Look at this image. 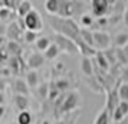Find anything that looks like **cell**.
I'll return each instance as SVG.
<instances>
[{
	"label": "cell",
	"instance_id": "obj_1",
	"mask_svg": "<svg viewBox=\"0 0 128 124\" xmlns=\"http://www.w3.org/2000/svg\"><path fill=\"white\" fill-rule=\"evenodd\" d=\"M48 22L50 25L55 33L69 38L72 41H76L81 33V26L76 23L74 19H64L59 16H48Z\"/></svg>",
	"mask_w": 128,
	"mask_h": 124
},
{
	"label": "cell",
	"instance_id": "obj_2",
	"mask_svg": "<svg viewBox=\"0 0 128 124\" xmlns=\"http://www.w3.org/2000/svg\"><path fill=\"white\" fill-rule=\"evenodd\" d=\"M81 94L78 91H69L68 94H65V98H64V102L62 105L59 107V111L60 114H68V112H72L75 111L76 108L81 107Z\"/></svg>",
	"mask_w": 128,
	"mask_h": 124
},
{
	"label": "cell",
	"instance_id": "obj_3",
	"mask_svg": "<svg viewBox=\"0 0 128 124\" xmlns=\"http://www.w3.org/2000/svg\"><path fill=\"white\" fill-rule=\"evenodd\" d=\"M94 33V48L102 52V51H108L112 45V38L108 32L105 30H92Z\"/></svg>",
	"mask_w": 128,
	"mask_h": 124
},
{
	"label": "cell",
	"instance_id": "obj_4",
	"mask_svg": "<svg viewBox=\"0 0 128 124\" xmlns=\"http://www.w3.org/2000/svg\"><path fill=\"white\" fill-rule=\"evenodd\" d=\"M114 5V2H108V0H92L91 2V12L95 19L99 18H106L111 13V9Z\"/></svg>",
	"mask_w": 128,
	"mask_h": 124
},
{
	"label": "cell",
	"instance_id": "obj_5",
	"mask_svg": "<svg viewBox=\"0 0 128 124\" xmlns=\"http://www.w3.org/2000/svg\"><path fill=\"white\" fill-rule=\"evenodd\" d=\"M53 43L59 48L60 52L70 53V55L79 53L78 52V46H76L75 41H72V39H69V38H65V36H62V35L55 33V35H53Z\"/></svg>",
	"mask_w": 128,
	"mask_h": 124
},
{
	"label": "cell",
	"instance_id": "obj_6",
	"mask_svg": "<svg viewBox=\"0 0 128 124\" xmlns=\"http://www.w3.org/2000/svg\"><path fill=\"white\" fill-rule=\"evenodd\" d=\"M24 26H26V30H32V32H36V33L43 30V19L36 9H33L24 18Z\"/></svg>",
	"mask_w": 128,
	"mask_h": 124
},
{
	"label": "cell",
	"instance_id": "obj_7",
	"mask_svg": "<svg viewBox=\"0 0 128 124\" xmlns=\"http://www.w3.org/2000/svg\"><path fill=\"white\" fill-rule=\"evenodd\" d=\"M45 62H46V59L43 56V53L32 52L28 56V59H26V66L29 69H32V71H38L39 68H42V66L45 65Z\"/></svg>",
	"mask_w": 128,
	"mask_h": 124
},
{
	"label": "cell",
	"instance_id": "obj_8",
	"mask_svg": "<svg viewBox=\"0 0 128 124\" xmlns=\"http://www.w3.org/2000/svg\"><path fill=\"white\" fill-rule=\"evenodd\" d=\"M75 2H68V0H59V12L58 16L64 19H72L75 13Z\"/></svg>",
	"mask_w": 128,
	"mask_h": 124
},
{
	"label": "cell",
	"instance_id": "obj_9",
	"mask_svg": "<svg viewBox=\"0 0 128 124\" xmlns=\"http://www.w3.org/2000/svg\"><path fill=\"white\" fill-rule=\"evenodd\" d=\"M23 33H24V32L20 29V26L18 25V22H16V20L7 25V32H6L7 41L19 42V41H20V38H23Z\"/></svg>",
	"mask_w": 128,
	"mask_h": 124
},
{
	"label": "cell",
	"instance_id": "obj_10",
	"mask_svg": "<svg viewBox=\"0 0 128 124\" xmlns=\"http://www.w3.org/2000/svg\"><path fill=\"white\" fill-rule=\"evenodd\" d=\"M12 85H13V92H14V95H26V97H29L30 88L23 78H19V77L14 78Z\"/></svg>",
	"mask_w": 128,
	"mask_h": 124
},
{
	"label": "cell",
	"instance_id": "obj_11",
	"mask_svg": "<svg viewBox=\"0 0 128 124\" xmlns=\"http://www.w3.org/2000/svg\"><path fill=\"white\" fill-rule=\"evenodd\" d=\"M75 43H76V46H78V52L81 53L82 56H86V58H91L92 59L95 55H96V49L95 48H92V46H89L88 43H85V42L82 41L81 38H78L75 41Z\"/></svg>",
	"mask_w": 128,
	"mask_h": 124
},
{
	"label": "cell",
	"instance_id": "obj_12",
	"mask_svg": "<svg viewBox=\"0 0 128 124\" xmlns=\"http://www.w3.org/2000/svg\"><path fill=\"white\" fill-rule=\"evenodd\" d=\"M127 115H128V102L121 101L118 104V107L115 108V111L112 112V120L118 124V123H122V120L127 117Z\"/></svg>",
	"mask_w": 128,
	"mask_h": 124
},
{
	"label": "cell",
	"instance_id": "obj_13",
	"mask_svg": "<svg viewBox=\"0 0 128 124\" xmlns=\"http://www.w3.org/2000/svg\"><path fill=\"white\" fill-rule=\"evenodd\" d=\"M94 61V65L95 66H98L101 71H104V72H108L110 71V68H111V64L108 62V59H106V56H105V53L104 52H96V55L92 58Z\"/></svg>",
	"mask_w": 128,
	"mask_h": 124
},
{
	"label": "cell",
	"instance_id": "obj_14",
	"mask_svg": "<svg viewBox=\"0 0 128 124\" xmlns=\"http://www.w3.org/2000/svg\"><path fill=\"white\" fill-rule=\"evenodd\" d=\"M81 71L82 74L86 78H94V61L91 58H86V56H82L81 58Z\"/></svg>",
	"mask_w": 128,
	"mask_h": 124
},
{
	"label": "cell",
	"instance_id": "obj_15",
	"mask_svg": "<svg viewBox=\"0 0 128 124\" xmlns=\"http://www.w3.org/2000/svg\"><path fill=\"white\" fill-rule=\"evenodd\" d=\"M13 104L19 110V112L28 111L29 110V105H30L29 97H26V95H14L13 97Z\"/></svg>",
	"mask_w": 128,
	"mask_h": 124
},
{
	"label": "cell",
	"instance_id": "obj_16",
	"mask_svg": "<svg viewBox=\"0 0 128 124\" xmlns=\"http://www.w3.org/2000/svg\"><path fill=\"white\" fill-rule=\"evenodd\" d=\"M24 81H26V84L29 85L30 89H36L39 85H40V82H39V74H38V71H32V69H29V71L26 72Z\"/></svg>",
	"mask_w": 128,
	"mask_h": 124
},
{
	"label": "cell",
	"instance_id": "obj_17",
	"mask_svg": "<svg viewBox=\"0 0 128 124\" xmlns=\"http://www.w3.org/2000/svg\"><path fill=\"white\" fill-rule=\"evenodd\" d=\"M32 10H33L32 2H29V0H22V2L19 3V7H18V10H16V15H18V18L24 19L30 12H32Z\"/></svg>",
	"mask_w": 128,
	"mask_h": 124
},
{
	"label": "cell",
	"instance_id": "obj_18",
	"mask_svg": "<svg viewBox=\"0 0 128 124\" xmlns=\"http://www.w3.org/2000/svg\"><path fill=\"white\" fill-rule=\"evenodd\" d=\"M95 20H96V19L94 18L92 15H89V13H85V15H82L81 19H79V25H81L82 29L94 30L92 28H95V30H96V26H95Z\"/></svg>",
	"mask_w": 128,
	"mask_h": 124
},
{
	"label": "cell",
	"instance_id": "obj_19",
	"mask_svg": "<svg viewBox=\"0 0 128 124\" xmlns=\"http://www.w3.org/2000/svg\"><path fill=\"white\" fill-rule=\"evenodd\" d=\"M14 19H18V15L6 7H0V23H12Z\"/></svg>",
	"mask_w": 128,
	"mask_h": 124
},
{
	"label": "cell",
	"instance_id": "obj_20",
	"mask_svg": "<svg viewBox=\"0 0 128 124\" xmlns=\"http://www.w3.org/2000/svg\"><path fill=\"white\" fill-rule=\"evenodd\" d=\"M114 46L116 49H124V48L128 45V32H120V33H116L114 36Z\"/></svg>",
	"mask_w": 128,
	"mask_h": 124
},
{
	"label": "cell",
	"instance_id": "obj_21",
	"mask_svg": "<svg viewBox=\"0 0 128 124\" xmlns=\"http://www.w3.org/2000/svg\"><path fill=\"white\" fill-rule=\"evenodd\" d=\"M6 49H7V52H9L10 56H16V58H20V55H22V52H23L20 43H19V42H13V41L7 42Z\"/></svg>",
	"mask_w": 128,
	"mask_h": 124
},
{
	"label": "cell",
	"instance_id": "obj_22",
	"mask_svg": "<svg viewBox=\"0 0 128 124\" xmlns=\"http://www.w3.org/2000/svg\"><path fill=\"white\" fill-rule=\"evenodd\" d=\"M7 69H9V72L19 74L22 71V59L16 58V56H10V59L7 61Z\"/></svg>",
	"mask_w": 128,
	"mask_h": 124
},
{
	"label": "cell",
	"instance_id": "obj_23",
	"mask_svg": "<svg viewBox=\"0 0 128 124\" xmlns=\"http://www.w3.org/2000/svg\"><path fill=\"white\" fill-rule=\"evenodd\" d=\"M45 10L49 16H58L59 12V0H46L45 3Z\"/></svg>",
	"mask_w": 128,
	"mask_h": 124
},
{
	"label": "cell",
	"instance_id": "obj_24",
	"mask_svg": "<svg viewBox=\"0 0 128 124\" xmlns=\"http://www.w3.org/2000/svg\"><path fill=\"white\" fill-rule=\"evenodd\" d=\"M111 120H112V115L110 114V111H108L106 108H104V110H101V111L98 112V115L95 117L94 124H110Z\"/></svg>",
	"mask_w": 128,
	"mask_h": 124
},
{
	"label": "cell",
	"instance_id": "obj_25",
	"mask_svg": "<svg viewBox=\"0 0 128 124\" xmlns=\"http://www.w3.org/2000/svg\"><path fill=\"white\" fill-rule=\"evenodd\" d=\"M52 45V41L48 38V36H40L38 41H36V43H35V48H36V51L38 52H46V49L49 46Z\"/></svg>",
	"mask_w": 128,
	"mask_h": 124
},
{
	"label": "cell",
	"instance_id": "obj_26",
	"mask_svg": "<svg viewBox=\"0 0 128 124\" xmlns=\"http://www.w3.org/2000/svg\"><path fill=\"white\" fill-rule=\"evenodd\" d=\"M16 124H33V114L28 111H22L16 117Z\"/></svg>",
	"mask_w": 128,
	"mask_h": 124
},
{
	"label": "cell",
	"instance_id": "obj_27",
	"mask_svg": "<svg viewBox=\"0 0 128 124\" xmlns=\"http://www.w3.org/2000/svg\"><path fill=\"white\" fill-rule=\"evenodd\" d=\"M49 91H50V85L48 82H42L38 88H36V94L39 97V100L45 101L49 98Z\"/></svg>",
	"mask_w": 128,
	"mask_h": 124
},
{
	"label": "cell",
	"instance_id": "obj_28",
	"mask_svg": "<svg viewBox=\"0 0 128 124\" xmlns=\"http://www.w3.org/2000/svg\"><path fill=\"white\" fill-rule=\"evenodd\" d=\"M59 53H60L59 48L52 42V45L46 49V52L43 53V56H45V59H46V61H53V59H56L59 56Z\"/></svg>",
	"mask_w": 128,
	"mask_h": 124
},
{
	"label": "cell",
	"instance_id": "obj_29",
	"mask_svg": "<svg viewBox=\"0 0 128 124\" xmlns=\"http://www.w3.org/2000/svg\"><path fill=\"white\" fill-rule=\"evenodd\" d=\"M79 38H81L82 41L85 42V43H88L89 46L94 48V33H92V30H89V29H82V28H81Z\"/></svg>",
	"mask_w": 128,
	"mask_h": 124
},
{
	"label": "cell",
	"instance_id": "obj_30",
	"mask_svg": "<svg viewBox=\"0 0 128 124\" xmlns=\"http://www.w3.org/2000/svg\"><path fill=\"white\" fill-rule=\"evenodd\" d=\"M116 92H118L120 101L128 102V84H125V82H120L118 88H116Z\"/></svg>",
	"mask_w": 128,
	"mask_h": 124
},
{
	"label": "cell",
	"instance_id": "obj_31",
	"mask_svg": "<svg viewBox=\"0 0 128 124\" xmlns=\"http://www.w3.org/2000/svg\"><path fill=\"white\" fill-rule=\"evenodd\" d=\"M39 38H40L39 33L32 32V30H24V33H23V41L26 42V43H36V41H38Z\"/></svg>",
	"mask_w": 128,
	"mask_h": 124
},
{
	"label": "cell",
	"instance_id": "obj_32",
	"mask_svg": "<svg viewBox=\"0 0 128 124\" xmlns=\"http://www.w3.org/2000/svg\"><path fill=\"white\" fill-rule=\"evenodd\" d=\"M19 3H20L19 0H3V7H6V9L16 13V10L19 7Z\"/></svg>",
	"mask_w": 128,
	"mask_h": 124
},
{
	"label": "cell",
	"instance_id": "obj_33",
	"mask_svg": "<svg viewBox=\"0 0 128 124\" xmlns=\"http://www.w3.org/2000/svg\"><path fill=\"white\" fill-rule=\"evenodd\" d=\"M55 88H58V91H65V89H68V87H69V81H66V79H56L55 82L52 84Z\"/></svg>",
	"mask_w": 128,
	"mask_h": 124
},
{
	"label": "cell",
	"instance_id": "obj_34",
	"mask_svg": "<svg viewBox=\"0 0 128 124\" xmlns=\"http://www.w3.org/2000/svg\"><path fill=\"white\" fill-rule=\"evenodd\" d=\"M115 56H116V62L121 64L122 66H127L128 62H127V58H125V53L122 49H116L115 51Z\"/></svg>",
	"mask_w": 128,
	"mask_h": 124
},
{
	"label": "cell",
	"instance_id": "obj_35",
	"mask_svg": "<svg viewBox=\"0 0 128 124\" xmlns=\"http://www.w3.org/2000/svg\"><path fill=\"white\" fill-rule=\"evenodd\" d=\"M9 59H10V55H9V52H7L6 46L0 48V62H2V64H7Z\"/></svg>",
	"mask_w": 128,
	"mask_h": 124
},
{
	"label": "cell",
	"instance_id": "obj_36",
	"mask_svg": "<svg viewBox=\"0 0 128 124\" xmlns=\"http://www.w3.org/2000/svg\"><path fill=\"white\" fill-rule=\"evenodd\" d=\"M121 82L128 84V65L122 66V69H121Z\"/></svg>",
	"mask_w": 128,
	"mask_h": 124
},
{
	"label": "cell",
	"instance_id": "obj_37",
	"mask_svg": "<svg viewBox=\"0 0 128 124\" xmlns=\"http://www.w3.org/2000/svg\"><path fill=\"white\" fill-rule=\"evenodd\" d=\"M7 87V79L4 77H0V92H4Z\"/></svg>",
	"mask_w": 128,
	"mask_h": 124
},
{
	"label": "cell",
	"instance_id": "obj_38",
	"mask_svg": "<svg viewBox=\"0 0 128 124\" xmlns=\"http://www.w3.org/2000/svg\"><path fill=\"white\" fill-rule=\"evenodd\" d=\"M7 26L4 23H0V38H6Z\"/></svg>",
	"mask_w": 128,
	"mask_h": 124
},
{
	"label": "cell",
	"instance_id": "obj_39",
	"mask_svg": "<svg viewBox=\"0 0 128 124\" xmlns=\"http://www.w3.org/2000/svg\"><path fill=\"white\" fill-rule=\"evenodd\" d=\"M122 20L128 26V6H125V10H124V15H122Z\"/></svg>",
	"mask_w": 128,
	"mask_h": 124
},
{
	"label": "cell",
	"instance_id": "obj_40",
	"mask_svg": "<svg viewBox=\"0 0 128 124\" xmlns=\"http://www.w3.org/2000/svg\"><path fill=\"white\" fill-rule=\"evenodd\" d=\"M6 115V107L0 105V120H3V117Z\"/></svg>",
	"mask_w": 128,
	"mask_h": 124
},
{
	"label": "cell",
	"instance_id": "obj_41",
	"mask_svg": "<svg viewBox=\"0 0 128 124\" xmlns=\"http://www.w3.org/2000/svg\"><path fill=\"white\" fill-rule=\"evenodd\" d=\"M6 98H4V92H0V105H4Z\"/></svg>",
	"mask_w": 128,
	"mask_h": 124
},
{
	"label": "cell",
	"instance_id": "obj_42",
	"mask_svg": "<svg viewBox=\"0 0 128 124\" xmlns=\"http://www.w3.org/2000/svg\"><path fill=\"white\" fill-rule=\"evenodd\" d=\"M53 124H69V123H68V120H58L56 123H53Z\"/></svg>",
	"mask_w": 128,
	"mask_h": 124
},
{
	"label": "cell",
	"instance_id": "obj_43",
	"mask_svg": "<svg viewBox=\"0 0 128 124\" xmlns=\"http://www.w3.org/2000/svg\"><path fill=\"white\" fill-rule=\"evenodd\" d=\"M122 51H124V53H125V58H127V62H128V45H127L125 48H124Z\"/></svg>",
	"mask_w": 128,
	"mask_h": 124
},
{
	"label": "cell",
	"instance_id": "obj_44",
	"mask_svg": "<svg viewBox=\"0 0 128 124\" xmlns=\"http://www.w3.org/2000/svg\"><path fill=\"white\" fill-rule=\"evenodd\" d=\"M40 124H52V123H50V121H49V120H43V121H42Z\"/></svg>",
	"mask_w": 128,
	"mask_h": 124
}]
</instances>
